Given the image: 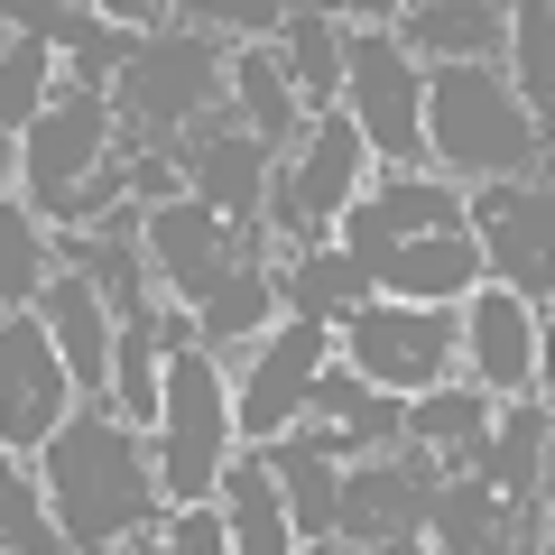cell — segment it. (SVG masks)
<instances>
[{
  "instance_id": "cell-1",
  "label": "cell",
  "mask_w": 555,
  "mask_h": 555,
  "mask_svg": "<svg viewBox=\"0 0 555 555\" xmlns=\"http://www.w3.org/2000/svg\"><path fill=\"white\" fill-rule=\"evenodd\" d=\"M38 491H47V518H56L65 555H112V546H130V537H149L167 518L158 454L139 444V426L112 398H83L38 444Z\"/></svg>"
},
{
  "instance_id": "cell-2",
  "label": "cell",
  "mask_w": 555,
  "mask_h": 555,
  "mask_svg": "<svg viewBox=\"0 0 555 555\" xmlns=\"http://www.w3.org/2000/svg\"><path fill=\"white\" fill-rule=\"evenodd\" d=\"M232 379L222 361L195 343V324H158V500L195 509L222 491L232 463Z\"/></svg>"
},
{
  "instance_id": "cell-3",
  "label": "cell",
  "mask_w": 555,
  "mask_h": 555,
  "mask_svg": "<svg viewBox=\"0 0 555 555\" xmlns=\"http://www.w3.org/2000/svg\"><path fill=\"white\" fill-rule=\"evenodd\" d=\"M416 130H426V158H436L444 177H481V185L537 177V158H546V130L518 112V93H509L500 65H436Z\"/></svg>"
},
{
  "instance_id": "cell-4",
  "label": "cell",
  "mask_w": 555,
  "mask_h": 555,
  "mask_svg": "<svg viewBox=\"0 0 555 555\" xmlns=\"http://www.w3.org/2000/svg\"><path fill=\"white\" fill-rule=\"evenodd\" d=\"M334 112L361 130L371 158H389V177H416V167H426V130H416L426 75H416V56L389 38V20H343V102Z\"/></svg>"
},
{
  "instance_id": "cell-5",
  "label": "cell",
  "mask_w": 555,
  "mask_h": 555,
  "mask_svg": "<svg viewBox=\"0 0 555 555\" xmlns=\"http://www.w3.org/2000/svg\"><path fill=\"white\" fill-rule=\"evenodd\" d=\"M334 352L352 379H371L379 398H426L454 379L463 361V334H454V306H398V297H371L334 324Z\"/></svg>"
},
{
  "instance_id": "cell-6",
  "label": "cell",
  "mask_w": 555,
  "mask_h": 555,
  "mask_svg": "<svg viewBox=\"0 0 555 555\" xmlns=\"http://www.w3.org/2000/svg\"><path fill=\"white\" fill-rule=\"evenodd\" d=\"M222 56H232V47H214V38H195V28L167 20L158 38H139V56L120 65L112 120H120V130H139V149H149V139L195 130L204 112H222Z\"/></svg>"
},
{
  "instance_id": "cell-7",
  "label": "cell",
  "mask_w": 555,
  "mask_h": 555,
  "mask_svg": "<svg viewBox=\"0 0 555 555\" xmlns=\"http://www.w3.org/2000/svg\"><path fill=\"white\" fill-rule=\"evenodd\" d=\"M112 93H83V83H56V102H47L38 120L20 130V204L38 222H65L75 214V195L102 177V158H112Z\"/></svg>"
},
{
  "instance_id": "cell-8",
  "label": "cell",
  "mask_w": 555,
  "mask_h": 555,
  "mask_svg": "<svg viewBox=\"0 0 555 555\" xmlns=\"http://www.w3.org/2000/svg\"><path fill=\"white\" fill-rule=\"evenodd\" d=\"M361 130L343 112H315L306 120V139H297V158L287 167H269V204H259V222H269L287 250H315V241H334V222H343V204L361 195Z\"/></svg>"
},
{
  "instance_id": "cell-9",
  "label": "cell",
  "mask_w": 555,
  "mask_h": 555,
  "mask_svg": "<svg viewBox=\"0 0 555 555\" xmlns=\"http://www.w3.org/2000/svg\"><path fill=\"white\" fill-rule=\"evenodd\" d=\"M463 232H473V250H481V278L546 315V232H555V195L546 185L537 177L481 185V195L463 204Z\"/></svg>"
},
{
  "instance_id": "cell-10",
  "label": "cell",
  "mask_w": 555,
  "mask_h": 555,
  "mask_svg": "<svg viewBox=\"0 0 555 555\" xmlns=\"http://www.w3.org/2000/svg\"><path fill=\"white\" fill-rule=\"evenodd\" d=\"M324 361H334V324L278 315L269 334H259L250 371L232 379V436L241 444H278L287 426H297V408H306V389H315Z\"/></svg>"
},
{
  "instance_id": "cell-11",
  "label": "cell",
  "mask_w": 555,
  "mask_h": 555,
  "mask_svg": "<svg viewBox=\"0 0 555 555\" xmlns=\"http://www.w3.org/2000/svg\"><path fill=\"white\" fill-rule=\"evenodd\" d=\"M167 158H177V185H185V195L214 204V214L241 232V250H250V222H259V204H269V149L232 120V102L204 112L195 130H177V139H167Z\"/></svg>"
},
{
  "instance_id": "cell-12",
  "label": "cell",
  "mask_w": 555,
  "mask_h": 555,
  "mask_svg": "<svg viewBox=\"0 0 555 555\" xmlns=\"http://www.w3.org/2000/svg\"><path fill=\"white\" fill-rule=\"evenodd\" d=\"M454 334H463V361H473L481 398H546V315L537 306H518L509 287L481 278L454 306Z\"/></svg>"
},
{
  "instance_id": "cell-13",
  "label": "cell",
  "mask_w": 555,
  "mask_h": 555,
  "mask_svg": "<svg viewBox=\"0 0 555 555\" xmlns=\"http://www.w3.org/2000/svg\"><path fill=\"white\" fill-rule=\"evenodd\" d=\"M75 416V371L38 315H0V454H38Z\"/></svg>"
},
{
  "instance_id": "cell-14",
  "label": "cell",
  "mask_w": 555,
  "mask_h": 555,
  "mask_svg": "<svg viewBox=\"0 0 555 555\" xmlns=\"http://www.w3.org/2000/svg\"><path fill=\"white\" fill-rule=\"evenodd\" d=\"M426 500H436V463L426 454H361L343 463V500H334V537L343 546H389V537H426Z\"/></svg>"
},
{
  "instance_id": "cell-15",
  "label": "cell",
  "mask_w": 555,
  "mask_h": 555,
  "mask_svg": "<svg viewBox=\"0 0 555 555\" xmlns=\"http://www.w3.org/2000/svg\"><path fill=\"white\" fill-rule=\"evenodd\" d=\"M139 250L158 259V287H167V297H185V306H204L222 278L241 269V232L214 214V204H195V195L149 204V214H139Z\"/></svg>"
},
{
  "instance_id": "cell-16",
  "label": "cell",
  "mask_w": 555,
  "mask_h": 555,
  "mask_svg": "<svg viewBox=\"0 0 555 555\" xmlns=\"http://www.w3.org/2000/svg\"><path fill=\"white\" fill-rule=\"evenodd\" d=\"M398 416H408V398H379L371 379H352L343 361H324L287 436H306L334 463H361V454H398Z\"/></svg>"
},
{
  "instance_id": "cell-17",
  "label": "cell",
  "mask_w": 555,
  "mask_h": 555,
  "mask_svg": "<svg viewBox=\"0 0 555 555\" xmlns=\"http://www.w3.org/2000/svg\"><path fill=\"white\" fill-rule=\"evenodd\" d=\"M454 222H463V195H454V185H436V177H379L371 195L343 204L334 250H352L361 269H379L398 241H416V232H454Z\"/></svg>"
},
{
  "instance_id": "cell-18",
  "label": "cell",
  "mask_w": 555,
  "mask_h": 555,
  "mask_svg": "<svg viewBox=\"0 0 555 555\" xmlns=\"http://www.w3.org/2000/svg\"><path fill=\"white\" fill-rule=\"evenodd\" d=\"M28 315L47 324V343L65 352V371H75L83 398H112V306H102L93 278L56 259V278L38 287V306H28Z\"/></svg>"
},
{
  "instance_id": "cell-19",
  "label": "cell",
  "mask_w": 555,
  "mask_h": 555,
  "mask_svg": "<svg viewBox=\"0 0 555 555\" xmlns=\"http://www.w3.org/2000/svg\"><path fill=\"white\" fill-rule=\"evenodd\" d=\"M371 287L379 297H398V306H463L481 287V250H473V232H416V241H398L389 259L371 269Z\"/></svg>"
},
{
  "instance_id": "cell-20",
  "label": "cell",
  "mask_w": 555,
  "mask_h": 555,
  "mask_svg": "<svg viewBox=\"0 0 555 555\" xmlns=\"http://www.w3.org/2000/svg\"><path fill=\"white\" fill-rule=\"evenodd\" d=\"M389 38L436 65H491L509 47V10H491V0H416V10H389Z\"/></svg>"
},
{
  "instance_id": "cell-21",
  "label": "cell",
  "mask_w": 555,
  "mask_h": 555,
  "mask_svg": "<svg viewBox=\"0 0 555 555\" xmlns=\"http://www.w3.org/2000/svg\"><path fill=\"white\" fill-rule=\"evenodd\" d=\"M546 509V500H537ZM518 500H500L481 473H436V500H426V546L436 555H500L518 537Z\"/></svg>"
},
{
  "instance_id": "cell-22",
  "label": "cell",
  "mask_w": 555,
  "mask_h": 555,
  "mask_svg": "<svg viewBox=\"0 0 555 555\" xmlns=\"http://www.w3.org/2000/svg\"><path fill=\"white\" fill-rule=\"evenodd\" d=\"M546 398H509V408H491V436H481L473 473L491 481L500 500H518V509H537L546 500Z\"/></svg>"
},
{
  "instance_id": "cell-23",
  "label": "cell",
  "mask_w": 555,
  "mask_h": 555,
  "mask_svg": "<svg viewBox=\"0 0 555 555\" xmlns=\"http://www.w3.org/2000/svg\"><path fill=\"white\" fill-rule=\"evenodd\" d=\"M481 436H491V398L463 389V379H444V389L408 398V416H398V444H408V454H426L436 473H473Z\"/></svg>"
},
{
  "instance_id": "cell-24",
  "label": "cell",
  "mask_w": 555,
  "mask_h": 555,
  "mask_svg": "<svg viewBox=\"0 0 555 555\" xmlns=\"http://www.w3.org/2000/svg\"><path fill=\"white\" fill-rule=\"evenodd\" d=\"M222 537H232V555H297V528H287V491H278L269 454H232L222 463Z\"/></svg>"
},
{
  "instance_id": "cell-25",
  "label": "cell",
  "mask_w": 555,
  "mask_h": 555,
  "mask_svg": "<svg viewBox=\"0 0 555 555\" xmlns=\"http://www.w3.org/2000/svg\"><path fill=\"white\" fill-rule=\"evenodd\" d=\"M222 83H232V120L269 149V158H278V149H297V120L306 112H297V83L278 75L269 47H232V56H222Z\"/></svg>"
},
{
  "instance_id": "cell-26",
  "label": "cell",
  "mask_w": 555,
  "mask_h": 555,
  "mask_svg": "<svg viewBox=\"0 0 555 555\" xmlns=\"http://www.w3.org/2000/svg\"><path fill=\"white\" fill-rule=\"evenodd\" d=\"M278 75L297 83V102H315V112H334L343 102V10H287L269 38Z\"/></svg>"
},
{
  "instance_id": "cell-27",
  "label": "cell",
  "mask_w": 555,
  "mask_h": 555,
  "mask_svg": "<svg viewBox=\"0 0 555 555\" xmlns=\"http://www.w3.org/2000/svg\"><path fill=\"white\" fill-rule=\"evenodd\" d=\"M371 269H361L352 250H334V241H315V250H297L287 269H278V306H297L306 324H343L352 306H371Z\"/></svg>"
},
{
  "instance_id": "cell-28",
  "label": "cell",
  "mask_w": 555,
  "mask_h": 555,
  "mask_svg": "<svg viewBox=\"0 0 555 555\" xmlns=\"http://www.w3.org/2000/svg\"><path fill=\"white\" fill-rule=\"evenodd\" d=\"M185 324H195V343H204L214 361L232 352V343L269 334V324H278V269H269V259H250V250H241V269L222 278V287H214V297H204V306H195Z\"/></svg>"
},
{
  "instance_id": "cell-29",
  "label": "cell",
  "mask_w": 555,
  "mask_h": 555,
  "mask_svg": "<svg viewBox=\"0 0 555 555\" xmlns=\"http://www.w3.org/2000/svg\"><path fill=\"white\" fill-rule=\"evenodd\" d=\"M259 454H269L278 491H287V528H297V546H324V537H334V500H343V463L315 454L306 436H278V444H259Z\"/></svg>"
},
{
  "instance_id": "cell-30",
  "label": "cell",
  "mask_w": 555,
  "mask_h": 555,
  "mask_svg": "<svg viewBox=\"0 0 555 555\" xmlns=\"http://www.w3.org/2000/svg\"><path fill=\"white\" fill-rule=\"evenodd\" d=\"M47 278H56V250H47V222L28 214L20 195H0V315H28Z\"/></svg>"
},
{
  "instance_id": "cell-31",
  "label": "cell",
  "mask_w": 555,
  "mask_h": 555,
  "mask_svg": "<svg viewBox=\"0 0 555 555\" xmlns=\"http://www.w3.org/2000/svg\"><path fill=\"white\" fill-rule=\"evenodd\" d=\"M0 555H65L56 518H47V491L20 454H0Z\"/></svg>"
},
{
  "instance_id": "cell-32",
  "label": "cell",
  "mask_w": 555,
  "mask_h": 555,
  "mask_svg": "<svg viewBox=\"0 0 555 555\" xmlns=\"http://www.w3.org/2000/svg\"><path fill=\"white\" fill-rule=\"evenodd\" d=\"M509 47H518V112L546 130V102H555V20H546V0H518L509 10Z\"/></svg>"
},
{
  "instance_id": "cell-33",
  "label": "cell",
  "mask_w": 555,
  "mask_h": 555,
  "mask_svg": "<svg viewBox=\"0 0 555 555\" xmlns=\"http://www.w3.org/2000/svg\"><path fill=\"white\" fill-rule=\"evenodd\" d=\"M47 102H56V56L38 38H0V130L20 139Z\"/></svg>"
},
{
  "instance_id": "cell-34",
  "label": "cell",
  "mask_w": 555,
  "mask_h": 555,
  "mask_svg": "<svg viewBox=\"0 0 555 555\" xmlns=\"http://www.w3.org/2000/svg\"><path fill=\"white\" fill-rule=\"evenodd\" d=\"M0 28H10V38H38L47 56H83L112 20H102L93 0H83V10H65V0H20V10H0Z\"/></svg>"
},
{
  "instance_id": "cell-35",
  "label": "cell",
  "mask_w": 555,
  "mask_h": 555,
  "mask_svg": "<svg viewBox=\"0 0 555 555\" xmlns=\"http://www.w3.org/2000/svg\"><path fill=\"white\" fill-rule=\"evenodd\" d=\"M278 20L287 10H269V0H185L177 10V28H195V38H250V47H269Z\"/></svg>"
},
{
  "instance_id": "cell-36",
  "label": "cell",
  "mask_w": 555,
  "mask_h": 555,
  "mask_svg": "<svg viewBox=\"0 0 555 555\" xmlns=\"http://www.w3.org/2000/svg\"><path fill=\"white\" fill-rule=\"evenodd\" d=\"M158 555H232L222 509H214V500H195V509H167V518H158Z\"/></svg>"
},
{
  "instance_id": "cell-37",
  "label": "cell",
  "mask_w": 555,
  "mask_h": 555,
  "mask_svg": "<svg viewBox=\"0 0 555 555\" xmlns=\"http://www.w3.org/2000/svg\"><path fill=\"white\" fill-rule=\"evenodd\" d=\"M500 555H546V509H528V518H518V537H509Z\"/></svg>"
},
{
  "instance_id": "cell-38",
  "label": "cell",
  "mask_w": 555,
  "mask_h": 555,
  "mask_svg": "<svg viewBox=\"0 0 555 555\" xmlns=\"http://www.w3.org/2000/svg\"><path fill=\"white\" fill-rule=\"evenodd\" d=\"M0 185H20V139L0 130Z\"/></svg>"
},
{
  "instance_id": "cell-39",
  "label": "cell",
  "mask_w": 555,
  "mask_h": 555,
  "mask_svg": "<svg viewBox=\"0 0 555 555\" xmlns=\"http://www.w3.org/2000/svg\"><path fill=\"white\" fill-rule=\"evenodd\" d=\"M371 555H436L426 537H389V546H371Z\"/></svg>"
},
{
  "instance_id": "cell-40",
  "label": "cell",
  "mask_w": 555,
  "mask_h": 555,
  "mask_svg": "<svg viewBox=\"0 0 555 555\" xmlns=\"http://www.w3.org/2000/svg\"><path fill=\"white\" fill-rule=\"evenodd\" d=\"M297 555H352V546H343V537H324V546H297Z\"/></svg>"
},
{
  "instance_id": "cell-41",
  "label": "cell",
  "mask_w": 555,
  "mask_h": 555,
  "mask_svg": "<svg viewBox=\"0 0 555 555\" xmlns=\"http://www.w3.org/2000/svg\"><path fill=\"white\" fill-rule=\"evenodd\" d=\"M112 555H158V546H149V537H130V546H112Z\"/></svg>"
},
{
  "instance_id": "cell-42",
  "label": "cell",
  "mask_w": 555,
  "mask_h": 555,
  "mask_svg": "<svg viewBox=\"0 0 555 555\" xmlns=\"http://www.w3.org/2000/svg\"><path fill=\"white\" fill-rule=\"evenodd\" d=\"M0 38H10V28H0Z\"/></svg>"
}]
</instances>
